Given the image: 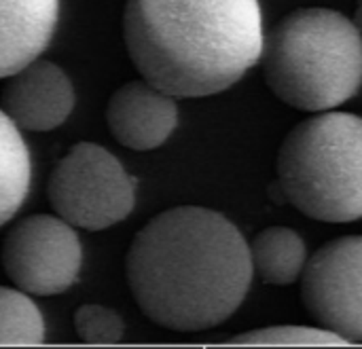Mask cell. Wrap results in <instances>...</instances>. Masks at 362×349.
<instances>
[{"instance_id": "obj_1", "label": "cell", "mask_w": 362, "mask_h": 349, "mask_svg": "<svg viewBox=\"0 0 362 349\" xmlns=\"http://www.w3.org/2000/svg\"><path fill=\"white\" fill-rule=\"evenodd\" d=\"M127 282L155 324L197 333L225 322L252 282L250 246L223 214L180 206L146 223L127 252Z\"/></svg>"}, {"instance_id": "obj_2", "label": "cell", "mask_w": 362, "mask_h": 349, "mask_svg": "<svg viewBox=\"0 0 362 349\" xmlns=\"http://www.w3.org/2000/svg\"><path fill=\"white\" fill-rule=\"evenodd\" d=\"M123 36L142 78L174 97L231 87L265 45L259 0H127Z\"/></svg>"}, {"instance_id": "obj_3", "label": "cell", "mask_w": 362, "mask_h": 349, "mask_svg": "<svg viewBox=\"0 0 362 349\" xmlns=\"http://www.w3.org/2000/svg\"><path fill=\"white\" fill-rule=\"evenodd\" d=\"M261 57L272 91L299 110H331L362 83V32L333 8L284 15L265 36Z\"/></svg>"}, {"instance_id": "obj_4", "label": "cell", "mask_w": 362, "mask_h": 349, "mask_svg": "<svg viewBox=\"0 0 362 349\" xmlns=\"http://www.w3.org/2000/svg\"><path fill=\"white\" fill-rule=\"evenodd\" d=\"M278 184L310 218H362V117L325 110L299 123L280 148Z\"/></svg>"}, {"instance_id": "obj_5", "label": "cell", "mask_w": 362, "mask_h": 349, "mask_svg": "<svg viewBox=\"0 0 362 349\" xmlns=\"http://www.w3.org/2000/svg\"><path fill=\"white\" fill-rule=\"evenodd\" d=\"M47 191L57 216L87 231L121 223L136 203V180L112 153L93 142L74 144L57 161Z\"/></svg>"}, {"instance_id": "obj_6", "label": "cell", "mask_w": 362, "mask_h": 349, "mask_svg": "<svg viewBox=\"0 0 362 349\" xmlns=\"http://www.w3.org/2000/svg\"><path fill=\"white\" fill-rule=\"evenodd\" d=\"M81 263L78 235L62 216H28L8 231L2 244V267L8 280L36 297L68 290L78 278Z\"/></svg>"}, {"instance_id": "obj_7", "label": "cell", "mask_w": 362, "mask_h": 349, "mask_svg": "<svg viewBox=\"0 0 362 349\" xmlns=\"http://www.w3.org/2000/svg\"><path fill=\"white\" fill-rule=\"evenodd\" d=\"M301 297L318 326L362 341V237L325 244L303 269Z\"/></svg>"}, {"instance_id": "obj_8", "label": "cell", "mask_w": 362, "mask_h": 349, "mask_svg": "<svg viewBox=\"0 0 362 349\" xmlns=\"http://www.w3.org/2000/svg\"><path fill=\"white\" fill-rule=\"evenodd\" d=\"M8 78L2 89V110L19 129H55L74 108V87L57 64L34 59Z\"/></svg>"}, {"instance_id": "obj_9", "label": "cell", "mask_w": 362, "mask_h": 349, "mask_svg": "<svg viewBox=\"0 0 362 349\" xmlns=\"http://www.w3.org/2000/svg\"><path fill=\"white\" fill-rule=\"evenodd\" d=\"M112 136L127 148L153 150L161 146L178 125L174 95L148 81H132L117 89L106 108Z\"/></svg>"}, {"instance_id": "obj_10", "label": "cell", "mask_w": 362, "mask_h": 349, "mask_svg": "<svg viewBox=\"0 0 362 349\" xmlns=\"http://www.w3.org/2000/svg\"><path fill=\"white\" fill-rule=\"evenodd\" d=\"M59 0H0V78L34 61L51 42Z\"/></svg>"}, {"instance_id": "obj_11", "label": "cell", "mask_w": 362, "mask_h": 349, "mask_svg": "<svg viewBox=\"0 0 362 349\" xmlns=\"http://www.w3.org/2000/svg\"><path fill=\"white\" fill-rule=\"evenodd\" d=\"M255 271L274 286L293 284L305 269V244L301 235L288 227H269L250 244Z\"/></svg>"}, {"instance_id": "obj_12", "label": "cell", "mask_w": 362, "mask_h": 349, "mask_svg": "<svg viewBox=\"0 0 362 349\" xmlns=\"http://www.w3.org/2000/svg\"><path fill=\"white\" fill-rule=\"evenodd\" d=\"M32 180L28 144L15 121L0 108V227L23 206Z\"/></svg>"}, {"instance_id": "obj_13", "label": "cell", "mask_w": 362, "mask_h": 349, "mask_svg": "<svg viewBox=\"0 0 362 349\" xmlns=\"http://www.w3.org/2000/svg\"><path fill=\"white\" fill-rule=\"evenodd\" d=\"M45 339V320L28 292L0 286V345H36Z\"/></svg>"}, {"instance_id": "obj_14", "label": "cell", "mask_w": 362, "mask_h": 349, "mask_svg": "<svg viewBox=\"0 0 362 349\" xmlns=\"http://www.w3.org/2000/svg\"><path fill=\"white\" fill-rule=\"evenodd\" d=\"M242 345H344L348 343L339 335L327 329L312 326H269L250 333H242L233 339Z\"/></svg>"}, {"instance_id": "obj_15", "label": "cell", "mask_w": 362, "mask_h": 349, "mask_svg": "<svg viewBox=\"0 0 362 349\" xmlns=\"http://www.w3.org/2000/svg\"><path fill=\"white\" fill-rule=\"evenodd\" d=\"M74 331L85 343H117L123 337V320L102 305H83L74 314Z\"/></svg>"}, {"instance_id": "obj_16", "label": "cell", "mask_w": 362, "mask_h": 349, "mask_svg": "<svg viewBox=\"0 0 362 349\" xmlns=\"http://www.w3.org/2000/svg\"><path fill=\"white\" fill-rule=\"evenodd\" d=\"M352 21H354V25H356V28L362 32V4L356 8V15H354V19H352Z\"/></svg>"}]
</instances>
